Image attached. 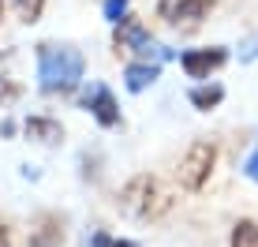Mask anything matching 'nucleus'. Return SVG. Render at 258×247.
<instances>
[{
    "label": "nucleus",
    "mask_w": 258,
    "mask_h": 247,
    "mask_svg": "<svg viewBox=\"0 0 258 247\" xmlns=\"http://www.w3.org/2000/svg\"><path fill=\"white\" fill-rule=\"evenodd\" d=\"M116 206H120V214L131 217V221L150 225V221H161L168 210L176 206V199H172V191H168L157 176L139 172V176H131V180L120 188Z\"/></svg>",
    "instance_id": "1"
},
{
    "label": "nucleus",
    "mask_w": 258,
    "mask_h": 247,
    "mask_svg": "<svg viewBox=\"0 0 258 247\" xmlns=\"http://www.w3.org/2000/svg\"><path fill=\"white\" fill-rule=\"evenodd\" d=\"M86 60L75 45H38V86L45 94H75L83 83Z\"/></svg>",
    "instance_id": "2"
},
{
    "label": "nucleus",
    "mask_w": 258,
    "mask_h": 247,
    "mask_svg": "<svg viewBox=\"0 0 258 247\" xmlns=\"http://www.w3.org/2000/svg\"><path fill=\"white\" fill-rule=\"evenodd\" d=\"M112 49L116 52H139L142 60H154V64H165V60H172V49H165L161 41H154L146 34V26H142L139 15H123L120 23H112Z\"/></svg>",
    "instance_id": "3"
},
{
    "label": "nucleus",
    "mask_w": 258,
    "mask_h": 247,
    "mask_svg": "<svg viewBox=\"0 0 258 247\" xmlns=\"http://www.w3.org/2000/svg\"><path fill=\"white\" fill-rule=\"evenodd\" d=\"M213 165H217V146L206 143V139H199V143L187 146V154L180 157V169H176V180H180L183 191H202L213 172Z\"/></svg>",
    "instance_id": "4"
},
{
    "label": "nucleus",
    "mask_w": 258,
    "mask_h": 247,
    "mask_svg": "<svg viewBox=\"0 0 258 247\" xmlns=\"http://www.w3.org/2000/svg\"><path fill=\"white\" fill-rule=\"evenodd\" d=\"M213 8H217V0H161V4H157V15H161L168 26H176L180 34H191L210 19Z\"/></svg>",
    "instance_id": "5"
},
{
    "label": "nucleus",
    "mask_w": 258,
    "mask_h": 247,
    "mask_svg": "<svg viewBox=\"0 0 258 247\" xmlns=\"http://www.w3.org/2000/svg\"><path fill=\"white\" fill-rule=\"evenodd\" d=\"M83 109L90 112L101 128H120V124H123L120 105H116V98H112V90H109L105 83H94L90 90L83 94Z\"/></svg>",
    "instance_id": "6"
},
{
    "label": "nucleus",
    "mask_w": 258,
    "mask_h": 247,
    "mask_svg": "<svg viewBox=\"0 0 258 247\" xmlns=\"http://www.w3.org/2000/svg\"><path fill=\"white\" fill-rule=\"evenodd\" d=\"M228 64V49L210 45V49H187L180 56V68L187 72V79H210L217 68Z\"/></svg>",
    "instance_id": "7"
},
{
    "label": "nucleus",
    "mask_w": 258,
    "mask_h": 247,
    "mask_svg": "<svg viewBox=\"0 0 258 247\" xmlns=\"http://www.w3.org/2000/svg\"><path fill=\"white\" fill-rule=\"evenodd\" d=\"M64 217L60 214H41L34 217L30 232H26V247H60L64 243Z\"/></svg>",
    "instance_id": "8"
},
{
    "label": "nucleus",
    "mask_w": 258,
    "mask_h": 247,
    "mask_svg": "<svg viewBox=\"0 0 258 247\" xmlns=\"http://www.w3.org/2000/svg\"><path fill=\"white\" fill-rule=\"evenodd\" d=\"M23 131H26V139H34V143H41V146L64 143V124L52 120V116H26Z\"/></svg>",
    "instance_id": "9"
},
{
    "label": "nucleus",
    "mask_w": 258,
    "mask_h": 247,
    "mask_svg": "<svg viewBox=\"0 0 258 247\" xmlns=\"http://www.w3.org/2000/svg\"><path fill=\"white\" fill-rule=\"evenodd\" d=\"M157 79H161V64H154V60H135V64L123 68V86H127L131 94L150 90Z\"/></svg>",
    "instance_id": "10"
},
{
    "label": "nucleus",
    "mask_w": 258,
    "mask_h": 247,
    "mask_svg": "<svg viewBox=\"0 0 258 247\" xmlns=\"http://www.w3.org/2000/svg\"><path fill=\"white\" fill-rule=\"evenodd\" d=\"M187 101H191L199 112H210V109H217V105L225 101V90H221L217 83H210V86H191V90H187Z\"/></svg>",
    "instance_id": "11"
},
{
    "label": "nucleus",
    "mask_w": 258,
    "mask_h": 247,
    "mask_svg": "<svg viewBox=\"0 0 258 247\" xmlns=\"http://www.w3.org/2000/svg\"><path fill=\"white\" fill-rule=\"evenodd\" d=\"M232 247H258V221H236Z\"/></svg>",
    "instance_id": "12"
},
{
    "label": "nucleus",
    "mask_w": 258,
    "mask_h": 247,
    "mask_svg": "<svg viewBox=\"0 0 258 247\" xmlns=\"http://www.w3.org/2000/svg\"><path fill=\"white\" fill-rule=\"evenodd\" d=\"M12 4H15V15L23 23H38L41 12H45V0H12Z\"/></svg>",
    "instance_id": "13"
},
{
    "label": "nucleus",
    "mask_w": 258,
    "mask_h": 247,
    "mask_svg": "<svg viewBox=\"0 0 258 247\" xmlns=\"http://www.w3.org/2000/svg\"><path fill=\"white\" fill-rule=\"evenodd\" d=\"M86 247H139L135 240H116V236H109L105 228H97V232L86 236Z\"/></svg>",
    "instance_id": "14"
},
{
    "label": "nucleus",
    "mask_w": 258,
    "mask_h": 247,
    "mask_svg": "<svg viewBox=\"0 0 258 247\" xmlns=\"http://www.w3.org/2000/svg\"><path fill=\"white\" fill-rule=\"evenodd\" d=\"M127 15V0H105V19L109 23H120Z\"/></svg>",
    "instance_id": "15"
},
{
    "label": "nucleus",
    "mask_w": 258,
    "mask_h": 247,
    "mask_svg": "<svg viewBox=\"0 0 258 247\" xmlns=\"http://www.w3.org/2000/svg\"><path fill=\"white\" fill-rule=\"evenodd\" d=\"M243 176H247V180H254V183H258V146L251 150V157L243 161Z\"/></svg>",
    "instance_id": "16"
},
{
    "label": "nucleus",
    "mask_w": 258,
    "mask_h": 247,
    "mask_svg": "<svg viewBox=\"0 0 258 247\" xmlns=\"http://www.w3.org/2000/svg\"><path fill=\"white\" fill-rule=\"evenodd\" d=\"M254 56H258V41H251V45L239 52V60H254Z\"/></svg>",
    "instance_id": "17"
},
{
    "label": "nucleus",
    "mask_w": 258,
    "mask_h": 247,
    "mask_svg": "<svg viewBox=\"0 0 258 247\" xmlns=\"http://www.w3.org/2000/svg\"><path fill=\"white\" fill-rule=\"evenodd\" d=\"M0 247H12V232H8L4 225H0Z\"/></svg>",
    "instance_id": "18"
},
{
    "label": "nucleus",
    "mask_w": 258,
    "mask_h": 247,
    "mask_svg": "<svg viewBox=\"0 0 258 247\" xmlns=\"http://www.w3.org/2000/svg\"><path fill=\"white\" fill-rule=\"evenodd\" d=\"M0 19H4V0H0Z\"/></svg>",
    "instance_id": "19"
}]
</instances>
